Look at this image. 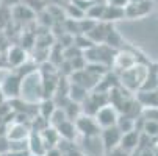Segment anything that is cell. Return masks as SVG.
Wrapping results in <instances>:
<instances>
[{
    "label": "cell",
    "instance_id": "cell-27",
    "mask_svg": "<svg viewBox=\"0 0 158 156\" xmlns=\"http://www.w3.org/2000/svg\"><path fill=\"white\" fill-rule=\"evenodd\" d=\"M105 44H106V46H110L111 49H119V47H121L122 39H121V36L116 33V30H113V27H110V30H108V33H106Z\"/></svg>",
    "mask_w": 158,
    "mask_h": 156
},
{
    "label": "cell",
    "instance_id": "cell-13",
    "mask_svg": "<svg viewBox=\"0 0 158 156\" xmlns=\"http://www.w3.org/2000/svg\"><path fill=\"white\" fill-rule=\"evenodd\" d=\"M56 131H58V134H60V138L61 139H64V141H74L75 138H77V128H75V125H74V122L72 120H69V119H66V120H63L61 123H58L56 126Z\"/></svg>",
    "mask_w": 158,
    "mask_h": 156
},
{
    "label": "cell",
    "instance_id": "cell-18",
    "mask_svg": "<svg viewBox=\"0 0 158 156\" xmlns=\"http://www.w3.org/2000/svg\"><path fill=\"white\" fill-rule=\"evenodd\" d=\"M11 14L16 17V19H19V20H33V17L36 16V13L33 11V10H30L27 5H24V3H17V5H14V8L11 10Z\"/></svg>",
    "mask_w": 158,
    "mask_h": 156
},
{
    "label": "cell",
    "instance_id": "cell-37",
    "mask_svg": "<svg viewBox=\"0 0 158 156\" xmlns=\"http://www.w3.org/2000/svg\"><path fill=\"white\" fill-rule=\"evenodd\" d=\"M20 2H22V0H5V3H3V5H5V6H10V8H11V6H14V5L20 3Z\"/></svg>",
    "mask_w": 158,
    "mask_h": 156
},
{
    "label": "cell",
    "instance_id": "cell-40",
    "mask_svg": "<svg viewBox=\"0 0 158 156\" xmlns=\"http://www.w3.org/2000/svg\"><path fill=\"white\" fill-rule=\"evenodd\" d=\"M156 148H158V144H156Z\"/></svg>",
    "mask_w": 158,
    "mask_h": 156
},
{
    "label": "cell",
    "instance_id": "cell-26",
    "mask_svg": "<svg viewBox=\"0 0 158 156\" xmlns=\"http://www.w3.org/2000/svg\"><path fill=\"white\" fill-rule=\"evenodd\" d=\"M64 13H66V17H69V19H75V20H80L85 17V11H81L78 6H75L72 2L69 3H66L64 5Z\"/></svg>",
    "mask_w": 158,
    "mask_h": 156
},
{
    "label": "cell",
    "instance_id": "cell-32",
    "mask_svg": "<svg viewBox=\"0 0 158 156\" xmlns=\"http://www.w3.org/2000/svg\"><path fill=\"white\" fill-rule=\"evenodd\" d=\"M5 156H31L28 150H19V151H6Z\"/></svg>",
    "mask_w": 158,
    "mask_h": 156
},
{
    "label": "cell",
    "instance_id": "cell-21",
    "mask_svg": "<svg viewBox=\"0 0 158 156\" xmlns=\"http://www.w3.org/2000/svg\"><path fill=\"white\" fill-rule=\"evenodd\" d=\"M116 126L119 128L121 133H128V131L136 128V122H135V119L130 117L128 114H119L118 122H116Z\"/></svg>",
    "mask_w": 158,
    "mask_h": 156
},
{
    "label": "cell",
    "instance_id": "cell-28",
    "mask_svg": "<svg viewBox=\"0 0 158 156\" xmlns=\"http://www.w3.org/2000/svg\"><path fill=\"white\" fill-rule=\"evenodd\" d=\"M67 117H66V114H64V109L63 108H56L53 113H52V116L49 117V125L50 126H56L58 123H61L63 120H66Z\"/></svg>",
    "mask_w": 158,
    "mask_h": 156
},
{
    "label": "cell",
    "instance_id": "cell-4",
    "mask_svg": "<svg viewBox=\"0 0 158 156\" xmlns=\"http://www.w3.org/2000/svg\"><path fill=\"white\" fill-rule=\"evenodd\" d=\"M118 117H119V111L110 103L100 106L94 114V119H96V122L99 123L100 128H108V126L116 125Z\"/></svg>",
    "mask_w": 158,
    "mask_h": 156
},
{
    "label": "cell",
    "instance_id": "cell-33",
    "mask_svg": "<svg viewBox=\"0 0 158 156\" xmlns=\"http://www.w3.org/2000/svg\"><path fill=\"white\" fill-rule=\"evenodd\" d=\"M44 156H63V153H61V150L56 145V147H52V148L46 150V154H44Z\"/></svg>",
    "mask_w": 158,
    "mask_h": 156
},
{
    "label": "cell",
    "instance_id": "cell-7",
    "mask_svg": "<svg viewBox=\"0 0 158 156\" xmlns=\"http://www.w3.org/2000/svg\"><path fill=\"white\" fill-rule=\"evenodd\" d=\"M6 62L10 67H20L27 62V52L20 46H10L6 49Z\"/></svg>",
    "mask_w": 158,
    "mask_h": 156
},
{
    "label": "cell",
    "instance_id": "cell-36",
    "mask_svg": "<svg viewBox=\"0 0 158 156\" xmlns=\"http://www.w3.org/2000/svg\"><path fill=\"white\" fill-rule=\"evenodd\" d=\"M108 3H113V5H118V6H127L130 3V0H110Z\"/></svg>",
    "mask_w": 158,
    "mask_h": 156
},
{
    "label": "cell",
    "instance_id": "cell-16",
    "mask_svg": "<svg viewBox=\"0 0 158 156\" xmlns=\"http://www.w3.org/2000/svg\"><path fill=\"white\" fill-rule=\"evenodd\" d=\"M124 17H125V13H124L122 6L113 5V3H106L105 11H103L100 20H103V22H114V20H119V19H124Z\"/></svg>",
    "mask_w": 158,
    "mask_h": 156
},
{
    "label": "cell",
    "instance_id": "cell-39",
    "mask_svg": "<svg viewBox=\"0 0 158 156\" xmlns=\"http://www.w3.org/2000/svg\"><path fill=\"white\" fill-rule=\"evenodd\" d=\"M91 2H96V0H91Z\"/></svg>",
    "mask_w": 158,
    "mask_h": 156
},
{
    "label": "cell",
    "instance_id": "cell-15",
    "mask_svg": "<svg viewBox=\"0 0 158 156\" xmlns=\"http://www.w3.org/2000/svg\"><path fill=\"white\" fill-rule=\"evenodd\" d=\"M30 134V126L25 123H13L8 131H6V138L8 141H19V139H27Z\"/></svg>",
    "mask_w": 158,
    "mask_h": 156
},
{
    "label": "cell",
    "instance_id": "cell-9",
    "mask_svg": "<svg viewBox=\"0 0 158 156\" xmlns=\"http://www.w3.org/2000/svg\"><path fill=\"white\" fill-rule=\"evenodd\" d=\"M83 150L85 156H102L105 153L103 150V145H102V141H100V134L99 136H83Z\"/></svg>",
    "mask_w": 158,
    "mask_h": 156
},
{
    "label": "cell",
    "instance_id": "cell-5",
    "mask_svg": "<svg viewBox=\"0 0 158 156\" xmlns=\"http://www.w3.org/2000/svg\"><path fill=\"white\" fill-rule=\"evenodd\" d=\"M121 136H122V133L119 131V128L116 125L108 126V128H102V131H100V141H102L105 153L119 145Z\"/></svg>",
    "mask_w": 158,
    "mask_h": 156
},
{
    "label": "cell",
    "instance_id": "cell-1",
    "mask_svg": "<svg viewBox=\"0 0 158 156\" xmlns=\"http://www.w3.org/2000/svg\"><path fill=\"white\" fill-rule=\"evenodd\" d=\"M149 74V69L146 66L136 62L133 67L127 69V70H122V75H121V84L127 89V91H139L146 77Z\"/></svg>",
    "mask_w": 158,
    "mask_h": 156
},
{
    "label": "cell",
    "instance_id": "cell-25",
    "mask_svg": "<svg viewBox=\"0 0 158 156\" xmlns=\"http://www.w3.org/2000/svg\"><path fill=\"white\" fill-rule=\"evenodd\" d=\"M141 131H143V134H146L147 138H158V122L150 120V119H144Z\"/></svg>",
    "mask_w": 158,
    "mask_h": 156
},
{
    "label": "cell",
    "instance_id": "cell-14",
    "mask_svg": "<svg viewBox=\"0 0 158 156\" xmlns=\"http://www.w3.org/2000/svg\"><path fill=\"white\" fill-rule=\"evenodd\" d=\"M39 136H41V141L44 144V147H46V150L52 148V147H56L58 145V141H60V134L55 126H47L44 128L42 131H39Z\"/></svg>",
    "mask_w": 158,
    "mask_h": 156
},
{
    "label": "cell",
    "instance_id": "cell-22",
    "mask_svg": "<svg viewBox=\"0 0 158 156\" xmlns=\"http://www.w3.org/2000/svg\"><path fill=\"white\" fill-rule=\"evenodd\" d=\"M55 109H56V105H55L53 98H44L42 103H41V106L38 108V114H39L41 117H44V119L49 120V117L52 116V113H53Z\"/></svg>",
    "mask_w": 158,
    "mask_h": 156
},
{
    "label": "cell",
    "instance_id": "cell-3",
    "mask_svg": "<svg viewBox=\"0 0 158 156\" xmlns=\"http://www.w3.org/2000/svg\"><path fill=\"white\" fill-rule=\"evenodd\" d=\"M75 128H77V133L81 136H99L102 128L99 126V123L96 122L94 116H88V114H80L75 122H74Z\"/></svg>",
    "mask_w": 158,
    "mask_h": 156
},
{
    "label": "cell",
    "instance_id": "cell-31",
    "mask_svg": "<svg viewBox=\"0 0 158 156\" xmlns=\"http://www.w3.org/2000/svg\"><path fill=\"white\" fill-rule=\"evenodd\" d=\"M106 156H130V153L128 151H125L124 148H121L119 145L118 147H114V148H111L110 151H106L105 153Z\"/></svg>",
    "mask_w": 158,
    "mask_h": 156
},
{
    "label": "cell",
    "instance_id": "cell-17",
    "mask_svg": "<svg viewBox=\"0 0 158 156\" xmlns=\"http://www.w3.org/2000/svg\"><path fill=\"white\" fill-rule=\"evenodd\" d=\"M108 30H110V25H106V24H99V22H97L96 27H94L91 31L86 33V36L91 39L94 44H102V42H105V38H106Z\"/></svg>",
    "mask_w": 158,
    "mask_h": 156
},
{
    "label": "cell",
    "instance_id": "cell-30",
    "mask_svg": "<svg viewBox=\"0 0 158 156\" xmlns=\"http://www.w3.org/2000/svg\"><path fill=\"white\" fill-rule=\"evenodd\" d=\"M141 114L144 119H150V120L158 122V108H143Z\"/></svg>",
    "mask_w": 158,
    "mask_h": 156
},
{
    "label": "cell",
    "instance_id": "cell-10",
    "mask_svg": "<svg viewBox=\"0 0 158 156\" xmlns=\"http://www.w3.org/2000/svg\"><path fill=\"white\" fill-rule=\"evenodd\" d=\"M139 131L135 128L128 133H122V136H121V141H119V147L124 148L125 151H133V150H136L139 147Z\"/></svg>",
    "mask_w": 158,
    "mask_h": 156
},
{
    "label": "cell",
    "instance_id": "cell-19",
    "mask_svg": "<svg viewBox=\"0 0 158 156\" xmlns=\"http://www.w3.org/2000/svg\"><path fill=\"white\" fill-rule=\"evenodd\" d=\"M88 95V91L85 87L78 86L77 83H72L69 84V89H67V97H69L71 102H75V103H81Z\"/></svg>",
    "mask_w": 158,
    "mask_h": 156
},
{
    "label": "cell",
    "instance_id": "cell-20",
    "mask_svg": "<svg viewBox=\"0 0 158 156\" xmlns=\"http://www.w3.org/2000/svg\"><path fill=\"white\" fill-rule=\"evenodd\" d=\"M105 6H106V2L96 0V2H93L91 6L85 11V16L89 17V19H94V20H100L102 19V14L105 11Z\"/></svg>",
    "mask_w": 158,
    "mask_h": 156
},
{
    "label": "cell",
    "instance_id": "cell-8",
    "mask_svg": "<svg viewBox=\"0 0 158 156\" xmlns=\"http://www.w3.org/2000/svg\"><path fill=\"white\" fill-rule=\"evenodd\" d=\"M150 11H152V2H150V0H141V2L128 3L127 6H124L125 17H128V19L143 17V16L149 14Z\"/></svg>",
    "mask_w": 158,
    "mask_h": 156
},
{
    "label": "cell",
    "instance_id": "cell-35",
    "mask_svg": "<svg viewBox=\"0 0 158 156\" xmlns=\"http://www.w3.org/2000/svg\"><path fill=\"white\" fill-rule=\"evenodd\" d=\"M138 156H156V153L152 150V148H141L139 150V153H138Z\"/></svg>",
    "mask_w": 158,
    "mask_h": 156
},
{
    "label": "cell",
    "instance_id": "cell-23",
    "mask_svg": "<svg viewBox=\"0 0 158 156\" xmlns=\"http://www.w3.org/2000/svg\"><path fill=\"white\" fill-rule=\"evenodd\" d=\"M74 46H75L77 49H80L81 52H85V50H88V49H91L93 46H96V44L89 39L85 33H78V34L74 36Z\"/></svg>",
    "mask_w": 158,
    "mask_h": 156
},
{
    "label": "cell",
    "instance_id": "cell-2",
    "mask_svg": "<svg viewBox=\"0 0 158 156\" xmlns=\"http://www.w3.org/2000/svg\"><path fill=\"white\" fill-rule=\"evenodd\" d=\"M22 77L19 74H13L10 70L5 72V78L0 80V91L5 98H16L20 95Z\"/></svg>",
    "mask_w": 158,
    "mask_h": 156
},
{
    "label": "cell",
    "instance_id": "cell-11",
    "mask_svg": "<svg viewBox=\"0 0 158 156\" xmlns=\"http://www.w3.org/2000/svg\"><path fill=\"white\" fill-rule=\"evenodd\" d=\"M28 141V151L31 156H44L46 154V147H44L41 136H39V131L30 130V134L27 138Z\"/></svg>",
    "mask_w": 158,
    "mask_h": 156
},
{
    "label": "cell",
    "instance_id": "cell-24",
    "mask_svg": "<svg viewBox=\"0 0 158 156\" xmlns=\"http://www.w3.org/2000/svg\"><path fill=\"white\" fill-rule=\"evenodd\" d=\"M64 114H66V117L69 119V120H75L80 114H81V108H80V103H75V102H69L64 108Z\"/></svg>",
    "mask_w": 158,
    "mask_h": 156
},
{
    "label": "cell",
    "instance_id": "cell-38",
    "mask_svg": "<svg viewBox=\"0 0 158 156\" xmlns=\"http://www.w3.org/2000/svg\"><path fill=\"white\" fill-rule=\"evenodd\" d=\"M78 156H85V154H78Z\"/></svg>",
    "mask_w": 158,
    "mask_h": 156
},
{
    "label": "cell",
    "instance_id": "cell-6",
    "mask_svg": "<svg viewBox=\"0 0 158 156\" xmlns=\"http://www.w3.org/2000/svg\"><path fill=\"white\" fill-rule=\"evenodd\" d=\"M138 62L136 59V55L128 52V50H119V52H114V56H113V66H114V69L118 70H127L130 67H133L135 64Z\"/></svg>",
    "mask_w": 158,
    "mask_h": 156
},
{
    "label": "cell",
    "instance_id": "cell-29",
    "mask_svg": "<svg viewBox=\"0 0 158 156\" xmlns=\"http://www.w3.org/2000/svg\"><path fill=\"white\" fill-rule=\"evenodd\" d=\"M39 22L46 27V28H49V27H53V24H55V19L52 17V14L47 11V10H42V11H39Z\"/></svg>",
    "mask_w": 158,
    "mask_h": 156
},
{
    "label": "cell",
    "instance_id": "cell-34",
    "mask_svg": "<svg viewBox=\"0 0 158 156\" xmlns=\"http://www.w3.org/2000/svg\"><path fill=\"white\" fill-rule=\"evenodd\" d=\"M10 46H8V41H6V36L0 31V52H3L5 49H8Z\"/></svg>",
    "mask_w": 158,
    "mask_h": 156
},
{
    "label": "cell",
    "instance_id": "cell-12",
    "mask_svg": "<svg viewBox=\"0 0 158 156\" xmlns=\"http://www.w3.org/2000/svg\"><path fill=\"white\" fill-rule=\"evenodd\" d=\"M136 102L143 108H158V87L150 91H138Z\"/></svg>",
    "mask_w": 158,
    "mask_h": 156
}]
</instances>
